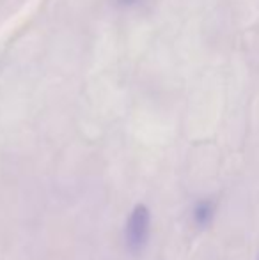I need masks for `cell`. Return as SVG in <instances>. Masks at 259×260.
Listing matches in <instances>:
<instances>
[{"label": "cell", "instance_id": "cell-1", "mask_svg": "<svg viewBox=\"0 0 259 260\" xmlns=\"http://www.w3.org/2000/svg\"><path fill=\"white\" fill-rule=\"evenodd\" d=\"M149 221L151 216L144 204H138L131 211L128 223H126V246L131 253H140L144 250L149 237Z\"/></svg>", "mask_w": 259, "mask_h": 260}, {"label": "cell", "instance_id": "cell-2", "mask_svg": "<svg viewBox=\"0 0 259 260\" xmlns=\"http://www.w3.org/2000/svg\"><path fill=\"white\" fill-rule=\"evenodd\" d=\"M213 218V204L210 202V200H203V202H199L194 209V219L199 225H204V223H208L210 219Z\"/></svg>", "mask_w": 259, "mask_h": 260}]
</instances>
